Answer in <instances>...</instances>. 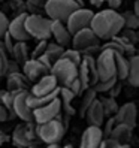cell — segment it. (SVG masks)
<instances>
[{
  "mask_svg": "<svg viewBox=\"0 0 139 148\" xmlns=\"http://www.w3.org/2000/svg\"><path fill=\"white\" fill-rule=\"evenodd\" d=\"M90 29L99 38V40H111L124 29L123 16L117 11L103 9L93 15Z\"/></svg>",
  "mask_w": 139,
  "mask_h": 148,
  "instance_id": "obj_1",
  "label": "cell"
},
{
  "mask_svg": "<svg viewBox=\"0 0 139 148\" xmlns=\"http://www.w3.org/2000/svg\"><path fill=\"white\" fill-rule=\"evenodd\" d=\"M79 8H82V0H47L43 5V9L51 21H60L64 24L71 14Z\"/></svg>",
  "mask_w": 139,
  "mask_h": 148,
  "instance_id": "obj_2",
  "label": "cell"
},
{
  "mask_svg": "<svg viewBox=\"0 0 139 148\" xmlns=\"http://www.w3.org/2000/svg\"><path fill=\"white\" fill-rule=\"evenodd\" d=\"M51 21L49 18H45L42 15L38 14H27L25 16V23H24V27L27 34L38 40H48L51 38Z\"/></svg>",
  "mask_w": 139,
  "mask_h": 148,
  "instance_id": "obj_3",
  "label": "cell"
},
{
  "mask_svg": "<svg viewBox=\"0 0 139 148\" xmlns=\"http://www.w3.org/2000/svg\"><path fill=\"white\" fill-rule=\"evenodd\" d=\"M64 132H66V127L63 124V121L60 120V117L53 120V121H48V123L36 126V136L42 142H45L48 145L58 144L63 139Z\"/></svg>",
  "mask_w": 139,
  "mask_h": 148,
  "instance_id": "obj_4",
  "label": "cell"
},
{
  "mask_svg": "<svg viewBox=\"0 0 139 148\" xmlns=\"http://www.w3.org/2000/svg\"><path fill=\"white\" fill-rule=\"evenodd\" d=\"M49 73L57 79L58 85L69 87L78 78V67L66 58H58L57 62H54Z\"/></svg>",
  "mask_w": 139,
  "mask_h": 148,
  "instance_id": "obj_5",
  "label": "cell"
},
{
  "mask_svg": "<svg viewBox=\"0 0 139 148\" xmlns=\"http://www.w3.org/2000/svg\"><path fill=\"white\" fill-rule=\"evenodd\" d=\"M96 63V72L99 81H106L115 76V53L109 49H100L97 58H94Z\"/></svg>",
  "mask_w": 139,
  "mask_h": 148,
  "instance_id": "obj_6",
  "label": "cell"
},
{
  "mask_svg": "<svg viewBox=\"0 0 139 148\" xmlns=\"http://www.w3.org/2000/svg\"><path fill=\"white\" fill-rule=\"evenodd\" d=\"M99 38L96 36V34L93 33V30L88 27V29H84V30H79L76 32L75 34H72V42L71 45L73 49L79 51V53H82V51H88V49H94V48H99Z\"/></svg>",
  "mask_w": 139,
  "mask_h": 148,
  "instance_id": "obj_7",
  "label": "cell"
},
{
  "mask_svg": "<svg viewBox=\"0 0 139 148\" xmlns=\"http://www.w3.org/2000/svg\"><path fill=\"white\" fill-rule=\"evenodd\" d=\"M93 15H94L93 11L85 9V8H79V9H76L75 12H72L71 16L67 18L66 29L69 30L71 34H75L76 32L84 30V29H88Z\"/></svg>",
  "mask_w": 139,
  "mask_h": 148,
  "instance_id": "obj_8",
  "label": "cell"
},
{
  "mask_svg": "<svg viewBox=\"0 0 139 148\" xmlns=\"http://www.w3.org/2000/svg\"><path fill=\"white\" fill-rule=\"evenodd\" d=\"M60 112H62V102H60L58 97H55L54 100L47 103V105H43V106L33 111V121H36V124L48 123V121H53V120L58 118Z\"/></svg>",
  "mask_w": 139,
  "mask_h": 148,
  "instance_id": "obj_9",
  "label": "cell"
},
{
  "mask_svg": "<svg viewBox=\"0 0 139 148\" xmlns=\"http://www.w3.org/2000/svg\"><path fill=\"white\" fill-rule=\"evenodd\" d=\"M33 123H24L16 126L12 133V142L16 148H30L33 147V139L36 136V127H31Z\"/></svg>",
  "mask_w": 139,
  "mask_h": 148,
  "instance_id": "obj_10",
  "label": "cell"
},
{
  "mask_svg": "<svg viewBox=\"0 0 139 148\" xmlns=\"http://www.w3.org/2000/svg\"><path fill=\"white\" fill-rule=\"evenodd\" d=\"M27 94H29V91H21V93L15 94L14 102H12V112L15 117L23 120L24 123H31L33 111L27 105Z\"/></svg>",
  "mask_w": 139,
  "mask_h": 148,
  "instance_id": "obj_11",
  "label": "cell"
},
{
  "mask_svg": "<svg viewBox=\"0 0 139 148\" xmlns=\"http://www.w3.org/2000/svg\"><path fill=\"white\" fill-rule=\"evenodd\" d=\"M55 88H58L57 79L51 73H47V75H43L42 78H39V79L30 87L29 93L33 94V96H36V97H42V96L51 94Z\"/></svg>",
  "mask_w": 139,
  "mask_h": 148,
  "instance_id": "obj_12",
  "label": "cell"
},
{
  "mask_svg": "<svg viewBox=\"0 0 139 148\" xmlns=\"http://www.w3.org/2000/svg\"><path fill=\"white\" fill-rule=\"evenodd\" d=\"M136 105L133 102H127L124 103L123 106H118V111H117V114L114 115L115 121L118 124H124L130 129H135L136 126Z\"/></svg>",
  "mask_w": 139,
  "mask_h": 148,
  "instance_id": "obj_13",
  "label": "cell"
},
{
  "mask_svg": "<svg viewBox=\"0 0 139 148\" xmlns=\"http://www.w3.org/2000/svg\"><path fill=\"white\" fill-rule=\"evenodd\" d=\"M25 16H27V14H20L18 16H15L12 21H9V25H8V33H9V36L15 42H27L30 39V36L27 34L25 27H24Z\"/></svg>",
  "mask_w": 139,
  "mask_h": 148,
  "instance_id": "obj_14",
  "label": "cell"
},
{
  "mask_svg": "<svg viewBox=\"0 0 139 148\" xmlns=\"http://www.w3.org/2000/svg\"><path fill=\"white\" fill-rule=\"evenodd\" d=\"M21 73L27 78L29 82L31 84L33 81L36 82L39 78H42L43 75L49 73V71L39 62V60H36V58H29L27 62L23 64V72H21Z\"/></svg>",
  "mask_w": 139,
  "mask_h": 148,
  "instance_id": "obj_15",
  "label": "cell"
},
{
  "mask_svg": "<svg viewBox=\"0 0 139 148\" xmlns=\"http://www.w3.org/2000/svg\"><path fill=\"white\" fill-rule=\"evenodd\" d=\"M51 38H54V42L57 45L63 47L64 49L71 45V42H72V34L66 29V24L60 23V21L51 23Z\"/></svg>",
  "mask_w": 139,
  "mask_h": 148,
  "instance_id": "obj_16",
  "label": "cell"
},
{
  "mask_svg": "<svg viewBox=\"0 0 139 148\" xmlns=\"http://www.w3.org/2000/svg\"><path fill=\"white\" fill-rule=\"evenodd\" d=\"M103 142L100 127H87L81 136L79 148H99Z\"/></svg>",
  "mask_w": 139,
  "mask_h": 148,
  "instance_id": "obj_17",
  "label": "cell"
},
{
  "mask_svg": "<svg viewBox=\"0 0 139 148\" xmlns=\"http://www.w3.org/2000/svg\"><path fill=\"white\" fill-rule=\"evenodd\" d=\"M31 84L21 72L9 73L6 78V91L12 93H21V91H30Z\"/></svg>",
  "mask_w": 139,
  "mask_h": 148,
  "instance_id": "obj_18",
  "label": "cell"
},
{
  "mask_svg": "<svg viewBox=\"0 0 139 148\" xmlns=\"http://www.w3.org/2000/svg\"><path fill=\"white\" fill-rule=\"evenodd\" d=\"M84 118L87 121L88 127H100L105 121V115H103V109H102V105H100V100L96 99L90 108L85 111L84 114Z\"/></svg>",
  "mask_w": 139,
  "mask_h": 148,
  "instance_id": "obj_19",
  "label": "cell"
},
{
  "mask_svg": "<svg viewBox=\"0 0 139 148\" xmlns=\"http://www.w3.org/2000/svg\"><path fill=\"white\" fill-rule=\"evenodd\" d=\"M132 132L133 130L124 126V124H115V127L112 129V132L109 135V139H112L114 142L120 144V145H129L130 139H132Z\"/></svg>",
  "mask_w": 139,
  "mask_h": 148,
  "instance_id": "obj_20",
  "label": "cell"
},
{
  "mask_svg": "<svg viewBox=\"0 0 139 148\" xmlns=\"http://www.w3.org/2000/svg\"><path fill=\"white\" fill-rule=\"evenodd\" d=\"M126 79L132 87L139 85V57L136 54L129 57V72H127Z\"/></svg>",
  "mask_w": 139,
  "mask_h": 148,
  "instance_id": "obj_21",
  "label": "cell"
},
{
  "mask_svg": "<svg viewBox=\"0 0 139 148\" xmlns=\"http://www.w3.org/2000/svg\"><path fill=\"white\" fill-rule=\"evenodd\" d=\"M11 54L14 57V62L18 63V64H24L30 58V56H29V47H27V43H25V42H15Z\"/></svg>",
  "mask_w": 139,
  "mask_h": 148,
  "instance_id": "obj_22",
  "label": "cell"
},
{
  "mask_svg": "<svg viewBox=\"0 0 139 148\" xmlns=\"http://www.w3.org/2000/svg\"><path fill=\"white\" fill-rule=\"evenodd\" d=\"M129 72V57L115 53V76L118 81H124Z\"/></svg>",
  "mask_w": 139,
  "mask_h": 148,
  "instance_id": "obj_23",
  "label": "cell"
},
{
  "mask_svg": "<svg viewBox=\"0 0 139 148\" xmlns=\"http://www.w3.org/2000/svg\"><path fill=\"white\" fill-rule=\"evenodd\" d=\"M100 100V105H102V109H103V115L105 118H109V117H114L118 111V105H117V100L112 99V97H102L99 99Z\"/></svg>",
  "mask_w": 139,
  "mask_h": 148,
  "instance_id": "obj_24",
  "label": "cell"
},
{
  "mask_svg": "<svg viewBox=\"0 0 139 148\" xmlns=\"http://www.w3.org/2000/svg\"><path fill=\"white\" fill-rule=\"evenodd\" d=\"M81 96H82V102L79 103V115H81V117H84L85 111L88 109L91 103L97 99V94H96V91H94V90L91 88V87H90V88H87Z\"/></svg>",
  "mask_w": 139,
  "mask_h": 148,
  "instance_id": "obj_25",
  "label": "cell"
},
{
  "mask_svg": "<svg viewBox=\"0 0 139 148\" xmlns=\"http://www.w3.org/2000/svg\"><path fill=\"white\" fill-rule=\"evenodd\" d=\"M63 51H64V48L57 45L55 42H48L47 43V48H45V53H43V54H47L51 60H53V62H57V60L62 57Z\"/></svg>",
  "mask_w": 139,
  "mask_h": 148,
  "instance_id": "obj_26",
  "label": "cell"
},
{
  "mask_svg": "<svg viewBox=\"0 0 139 148\" xmlns=\"http://www.w3.org/2000/svg\"><path fill=\"white\" fill-rule=\"evenodd\" d=\"M123 16V23H124V29H130V30H136L139 27V16L135 15L132 11H126L121 14Z\"/></svg>",
  "mask_w": 139,
  "mask_h": 148,
  "instance_id": "obj_27",
  "label": "cell"
},
{
  "mask_svg": "<svg viewBox=\"0 0 139 148\" xmlns=\"http://www.w3.org/2000/svg\"><path fill=\"white\" fill-rule=\"evenodd\" d=\"M117 76H114V78H111V79H106V81H99L96 85H93L91 88L96 91V94H102V93H109L111 91V88L114 87L115 84H117Z\"/></svg>",
  "mask_w": 139,
  "mask_h": 148,
  "instance_id": "obj_28",
  "label": "cell"
},
{
  "mask_svg": "<svg viewBox=\"0 0 139 148\" xmlns=\"http://www.w3.org/2000/svg\"><path fill=\"white\" fill-rule=\"evenodd\" d=\"M60 58H66V60H69V62L73 63L78 67V66L81 64V62H82V54L79 53V51L73 49V48H66Z\"/></svg>",
  "mask_w": 139,
  "mask_h": 148,
  "instance_id": "obj_29",
  "label": "cell"
},
{
  "mask_svg": "<svg viewBox=\"0 0 139 148\" xmlns=\"http://www.w3.org/2000/svg\"><path fill=\"white\" fill-rule=\"evenodd\" d=\"M58 99H60V102H62V105H72V102L75 99V94L69 88H66V87H60Z\"/></svg>",
  "mask_w": 139,
  "mask_h": 148,
  "instance_id": "obj_30",
  "label": "cell"
},
{
  "mask_svg": "<svg viewBox=\"0 0 139 148\" xmlns=\"http://www.w3.org/2000/svg\"><path fill=\"white\" fill-rule=\"evenodd\" d=\"M8 62H9V58H8V54H6V51H5L3 42H2V39H0V76L6 75Z\"/></svg>",
  "mask_w": 139,
  "mask_h": 148,
  "instance_id": "obj_31",
  "label": "cell"
},
{
  "mask_svg": "<svg viewBox=\"0 0 139 148\" xmlns=\"http://www.w3.org/2000/svg\"><path fill=\"white\" fill-rule=\"evenodd\" d=\"M115 124H117V121H115V118H114V117L106 118V123H103V124H102V126H103V130H102L103 139L109 138V135H111V132H112V129L115 127Z\"/></svg>",
  "mask_w": 139,
  "mask_h": 148,
  "instance_id": "obj_32",
  "label": "cell"
},
{
  "mask_svg": "<svg viewBox=\"0 0 139 148\" xmlns=\"http://www.w3.org/2000/svg\"><path fill=\"white\" fill-rule=\"evenodd\" d=\"M47 43H48V40H39L38 45H36V48L31 51V57H30V58H39L43 53H45Z\"/></svg>",
  "mask_w": 139,
  "mask_h": 148,
  "instance_id": "obj_33",
  "label": "cell"
},
{
  "mask_svg": "<svg viewBox=\"0 0 139 148\" xmlns=\"http://www.w3.org/2000/svg\"><path fill=\"white\" fill-rule=\"evenodd\" d=\"M66 88L71 90V91L75 94V97H78V96H81V94L85 91V88L82 87V84L79 82V79H78V78H76V79H75V81L71 84V85H69V87H66Z\"/></svg>",
  "mask_w": 139,
  "mask_h": 148,
  "instance_id": "obj_34",
  "label": "cell"
},
{
  "mask_svg": "<svg viewBox=\"0 0 139 148\" xmlns=\"http://www.w3.org/2000/svg\"><path fill=\"white\" fill-rule=\"evenodd\" d=\"M121 32H123V34H121V36H123V38H124L126 40H129L130 43H132V45H135V43L138 42V33H136V30L123 29Z\"/></svg>",
  "mask_w": 139,
  "mask_h": 148,
  "instance_id": "obj_35",
  "label": "cell"
},
{
  "mask_svg": "<svg viewBox=\"0 0 139 148\" xmlns=\"http://www.w3.org/2000/svg\"><path fill=\"white\" fill-rule=\"evenodd\" d=\"M2 42H3V47H5V51H6V54L8 53H12V48H14V43H15V40L9 36V33H5V36L2 38Z\"/></svg>",
  "mask_w": 139,
  "mask_h": 148,
  "instance_id": "obj_36",
  "label": "cell"
},
{
  "mask_svg": "<svg viewBox=\"0 0 139 148\" xmlns=\"http://www.w3.org/2000/svg\"><path fill=\"white\" fill-rule=\"evenodd\" d=\"M8 25H9V20L8 16L0 11V39L5 36V33L8 32Z\"/></svg>",
  "mask_w": 139,
  "mask_h": 148,
  "instance_id": "obj_37",
  "label": "cell"
},
{
  "mask_svg": "<svg viewBox=\"0 0 139 148\" xmlns=\"http://www.w3.org/2000/svg\"><path fill=\"white\" fill-rule=\"evenodd\" d=\"M16 72H20V64L18 63H15L14 60L11 62H8V66H6V75H9V73H16Z\"/></svg>",
  "mask_w": 139,
  "mask_h": 148,
  "instance_id": "obj_38",
  "label": "cell"
},
{
  "mask_svg": "<svg viewBox=\"0 0 139 148\" xmlns=\"http://www.w3.org/2000/svg\"><path fill=\"white\" fill-rule=\"evenodd\" d=\"M120 91H121V84L117 81V84L111 88V91H109V97H112V99H117V96L120 94Z\"/></svg>",
  "mask_w": 139,
  "mask_h": 148,
  "instance_id": "obj_39",
  "label": "cell"
},
{
  "mask_svg": "<svg viewBox=\"0 0 139 148\" xmlns=\"http://www.w3.org/2000/svg\"><path fill=\"white\" fill-rule=\"evenodd\" d=\"M9 120V112L6 111V108L0 103V123H3V121H8Z\"/></svg>",
  "mask_w": 139,
  "mask_h": 148,
  "instance_id": "obj_40",
  "label": "cell"
},
{
  "mask_svg": "<svg viewBox=\"0 0 139 148\" xmlns=\"http://www.w3.org/2000/svg\"><path fill=\"white\" fill-rule=\"evenodd\" d=\"M106 3H108V9H112V11H115L118 9V8L121 6V3H123V0H106Z\"/></svg>",
  "mask_w": 139,
  "mask_h": 148,
  "instance_id": "obj_41",
  "label": "cell"
},
{
  "mask_svg": "<svg viewBox=\"0 0 139 148\" xmlns=\"http://www.w3.org/2000/svg\"><path fill=\"white\" fill-rule=\"evenodd\" d=\"M29 2L31 5H34V6H43L47 3V0H29Z\"/></svg>",
  "mask_w": 139,
  "mask_h": 148,
  "instance_id": "obj_42",
  "label": "cell"
},
{
  "mask_svg": "<svg viewBox=\"0 0 139 148\" xmlns=\"http://www.w3.org/2000/svg\"><path fill=\"white\" fill-rule=\"evenodd\" d=\"M88 2H90L93 6H102L103 3H106V0H88Z\"/></svg>",
  "mask_w": 139,
  "mask_h": 148,
  "instance_id": "obj_43",
  "label": "cell"
},
{
  "mask_svg": "<svg viewBox=\"0 0 139 148\" xmlns=\"http://www.w3.org/2000/svg\"><path fill=\"white\" fill-rule=\"evenodd\" d=\"M6 141H8V135H6L5 132H2V130H0V145H3Z\"/></svg>",
  "mask_w": 139,
  "mask_h": 148,
  "instance_id": "obj_44",
  "label": "cell"
},
{
  "mask_svg": "<svg viewBox=\"0 0 139 148\" xmlns=\"http://www.w3.org/2000/svg\"><path fill=\"white\" fill-rule=\"evenodd\" d=\"M135 15H138L139 16V2H138V0H136V2H135V9L132 11Z\"/></svg>",
  "mask_w": 139,
  "mask_h": 148,
  "instance_id": "obj_45",
  "label": "cell"
},
{
  "mask_svg": "<svg viewBox=\"0 0 139 148\" xmlns=\"http://www.w3.org/2000/svg\"><path fill=\"white\" fill-rule=\"evenodd\" d=\"M47 148H62V147H60L58 144H51V145H48Z\"/></svg>",
  "mask_w": 139,
  "mask_h": 148,
  "instance_id": "obj_46",
  "label": "cell"
},
{
  "mask_svg": "<svg viewBox=\"0 0 139 148\" xmlns=\"http://www.w3.org/2000/svg\"><path fill=\"white\" fill-rule=\"evenodd\" d=\"M63 148H73V147H72V145H64Z\"/></svg>",
  "mask_w": 139,
  "mask_h": 148,
  "instance_id": "obj_47",
  "label": "cell"
},
{
  "mask_svg": "<svg viewBox=\"0 0 139 148\" xmlns=\"http://www.w3.org/2000/svg\"><path fill=\"white\" fill-rule=\"evenodd\" d=\"M99 148H105V145H103V142H102V145H100Z\"/></svg>",
  "mask_w": 139,
  "mask_h": 148,
  "instance_id": "obj_48",
  "label": "cell"
},
{
  "mask_svg": "<svg viewBox=\"0 0 139 148\" xmlns=\"http://www.w3.org/2000/svg\"><path fill=\"white\" fill-rule=\"evenodd\" d=\"M0 97H2V91H0Z\"/></svg>",
  "mask_w": 139,
  "mask_h": 148,
  "instance_id": "obj_49",
  "label": "cell"
},
{
  "mask_svg": "<svg viewBox=\"0 0 139 148\" xmlns=\"http://www.w3.org/2000/svg\"><path fill=\"white\" fill-rule=\"evenodd\" d=\"M30 148H34V147H30Z\"/></svg>",
  "mask_w": 139,
  "mask_h": 148,
  "instance_id": "obj_50",
  "label": "cell"
},
{
  "mask_svg": "<svg viewBox=\"0 0 139 148\" xmlns=\"http://www.w3.org/2000/svg\"><path fill=\"white\" fill-rule=\"evenodd\" d=\"M0 2H3V0H0Z\"/></svg>",
  "mask_w": 139,
  "mask_h": 148,
  "instance_id": "obj_51",
  "label": "cell"
}]
</instances>
